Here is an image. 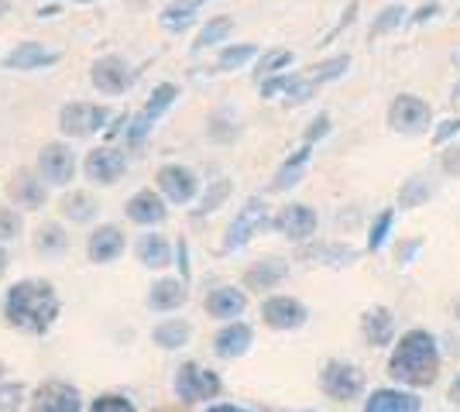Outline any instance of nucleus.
Here are the masks:
<instances>
[{"label": "nucleus", "mask_w": 460, "mask_h": 412, "mask_svg": "<svg viewBox=\"0 0 460 412\" xmlns=\"http://www.w3.org/2000/svg\"><path fill=\"white\" fill-rule=\"evenodd\" d=\"M220 374L210 372V368H203V364H196V361H186V364H179V372H175V395L182 399V402H210L220 395Z\"/></svg>", "instance_id": "3"}, {"label": "nucleus", "mask_w": 460, "mask_h": 412, "mask_svg": "<svg viewBox=\"0 0 460 412\" xmlns=\"http://www.w3.org/2000/svg\"><path fill=\"white\" fill-rule=\"evenodd\" d=\"M388 124L395 131H402V135H422L433 124V110H429L426 100L402 93V97H395V103L388 107Z\"/></svg>", "instance_id": "6"}, {"label": "nucleus", "mask_w": 460, "mask_h": 412, "mask_svg": "<svg viewBox=\"0 0 460 412\" xmlns=\"http://www.w3.org/2000/svg\"><path fill=\"white\" fill-rule=\"evenodd\" d=\"M286 275H288V265L282 261V258H261L258 265H251L248 272H244V285H248V289H258V293H265V289H275Z\"/></svg>", "instance_id": "19"}, {"label": "nucleus", "mask_w": 460, "mask_h": 412, "mask_svg": "<svg viewBox=\"0 0 460 412\" xmlns=\"http://www.w3.org/2000/svg\"><path fill=\"white\" fill-rule=\"evenodd\" d=\"M4 316L28 334H45L58 320V295L52 282H45V278L14 282L4 295Z\"/></svg>", "instance_id": "1"}, {"label": "nucleus", "mask_w": 460, "mask_h": 412, "mask_svg": "<svg viewBox=\"0 0 460 412\" xmlns=\"http://www.w3.org/2000/svg\"><path fill=\"white\" fill-rule=\"evenodd\" d=\"M454 131H460V120H447V127H443V131H437V141H447Z\"/></svg>", "instance_id": "46"}, {"label": "nucleus", "mask_w": 460, "mask_h": 412, "mask_svg": "<svg viewBox=\"0 0 460 412\" xmlns=\"http://www.w3.org/2000/svg\"><path fill=\"white\" fill-rule=\"evenodd\" d=\"M207 412H248V409H241V406H230V402H224V406H210Z\"/></svg>", "instance_id": "47"}, {"label": "nucleus", "mask_w": 460, "mask_h": 412, "mask_svg": "<svg viewBox=\"0 0 460 412\" xmlns=\"http://www.w3.org/2000/svg\"><path fill=\"white\" fill-rule=\"evenodd\" d=\"M402 14H405V7H399V4L385 7L382 14L375 18V24H371V39H378V35H385V31H392L395 24H402Z\"/></svg>", "instance_id": "39"}, {"label": "nucleus", "mask_w": 460, "mask_h": 412, "mask_svg": "<svg viewBox=\"0 0 460 412\" xmlns=\"http://www.w3.org/2000/svg\"><path fill=\"white\" fill-rule=\"evenodd\" d=\"M230 179H213L210 182V189L203 193V199H199V210H196V216H207V214H213L217 206H224V199L230 197Z\"/></svg>", "instance_id": "32"}, {"label": "nucleus", "mask_w": 460, "mask_h": 412, "mask_svg": "<svg viewBox=\"0 0 460 412\" xmlns=\"http://www.w3.org/2000/svg\"><path fill=\"white\" fill-rule=\"evenodd\" d=\"M111 120V110L103 103H66L58 110V131L66 137H90Z\"/></svg>", "instance_id": "4"}, {"label": "nucleus", "mask_w": 460, "mask_h": 412, "mask_svg": "<svg viewBox=\"0 0 460 412\" xmlns=\"http://www.w3.org/2000/svg\"><path fill=\"white\" fill-rule=\"evenodd\" d=\"M155 182H158V193L169 203H190L196 197V189H199V179L186 165H162L155 172Z\"/></svg>", "instance_id": "11"}, {"label": "nucleus", "mask_w": 460, "mask_h": 412, "mask_svg": "<svg viewBox=\"0 0 460 412\" xmlns=\"http://www.w3.org/2000/svg\"><path fill=\"white\" fill-rule=\"evenodd\" d=\"M306 412H313V409H306Z\"/></svg>", "instance_id": "50"}, {"label": "nucleus", "mask_w": 460, "mask_h": 412, "mask_svg": "<svg viewBox=\"0 0 460 412\" xmlns=\"http://www.w3.org/2000/svg\"><path fill=\"white\" fill-rule=\"evenodd\" d=\"M347 66H350V59H347V56H333V59L320 62V66H316V76H313V83H326V79L344 76Z\"/></svg>", "instance_id": "40"}, {"label": "nucleus", "mask_w": 460, "mask_h": 412, "mask_svg": "<svg viewBox=\"0 0 460 412\" xmlns=\"http://www.w3.org/2000/svg\"><path fill=\"white\" fill-rule=\"evenodd\" d=\"M175 97H179V86H175V83H158V86L152 90V97H148V103H145V110H141V118L155 124V120L172 107Z\"/></svg>", "instance_id": "28"}, {"label": "nucleus", "mask_w": 460, "mask_h": 412, "mask_svg": "<svg viewBox=\"0 0 460 412\" xmlns=\"http://www.w3.org/2000/svg\"><path fill=\"white\" fill-rule=\"evenodd\" d=\"M124 214L131 224H141V227H155L169 216V206H165V197H158L155 189H137L135 197L128 199Z\"/></svg>", "instance_id": "15"}, {"label": "nucleus", "mask_w": 460, "mask_h": 412, "mask_svg": "<svg viewBox=\"0 0 460 412\" xmlns=\"http://www.w3.org/2000/svg\"><path fill=\"white\" fill-rule=\"evenodd\" d=\"M135 251H137V261L148 265V268H165V265H172V248H169V241L162 234H141Z\"/></svg>", "instance_id": "24"}, {"label": "nucleus", "mask_w": 460, "mask_h": 412, "mask_svg": "<svg viewBox=\"0 0 460 412\" xmlns=\"http://www.w3.org/2000/svg\"><path fill=\"white\" fill-rule=\"evenodd\" d=\"M440 372V351H437V340L426 330H409V334L395 344L392 361H388V374L402 385H433Z\"/></svg>", "instance_id": "2"}, {"label": "nucleus", "mask_w": 460, "mask_h": 412, "mask_svg": "<svg viewBox=\"0 0 460 412\" xmlns=\"http://www.w3.org/2000/svg\"><path fill=\"white\" fill-rule=\"evenodd\" d=\"M254 56H258V48H254V45H227V48L220 52V59H217V69H224V73L241 69V66L251 62Z\"/></svg>", "instance_id": "33"}, {"label": "nucleus", "mask_w": 460, "mask_h": 412, "mask_svg": "<svg viewBox=\"0 0 460 412\" xmlns=\"http://www.w3.org/2000/svg\"><path fill=\"white\" fill-rule=\"evenodd\" d=\"M261 227H269V203L258 197H251L244 206H241V214L234 216V224L227 227V237H224V251H237V248H244L251 237L258 234Z\"/></svg>", "instance_id": "5"}, {"label": "nucleus", "mask_w": 460, "mask_h": 412, "mask_svg": "<svg viewBox=\"0 0 460 412\" xmlns=\"http://www.w3.org/2000/svg\"><path fill=\"white\" fill-rule=\"evenodd\" d=\"M306 306L292 295H271L261 306V320L269 323L271 330H299L306 323Z\"/></svg>", "instance_id": "13"}, {"label": "nucleus", "mask_w": 460, "mask_h": 412, "mask_svg": "<svg viewBox=\"0 0 460 412\" xmlns=\"http://www.w3.org/2000/svg\"><path fill=\"white\" fill-rule=\"evenodd\" d=\"M361 330H365V340L371 347H385V344H392V337H395V316L378 306V310L365 313Z\"/></svg>", "instance_id": "23"}, {"label": "nucleus", "mask_w": 460, "mask_h": 412, "mask_svg": "<svg viewBox=\"0 0 460 412\" xmlns=\"http://www.w3.org/2000/svg\"><path fill=\"white\" fill-rule=\"evenodd\" d=\"M190 323L186 320H165L152 330V340L165 351H175V347H186L190 344Z\"/></svg>", "instance_id": "26"}, {"label": "nucleus", "mask_w": 460, "mask_h": 412, "mask_svg": "<svg viewBox=\"0 0 460 412\" xmlns=\"http://www.w3.org/2000/svg\"><path fill=\"white\" fill-rule=\"evenodd\" d=\"M39 172L49 186H69L73 176H76V155H73V148L62 145V141L45 145L39 155Z\"/></svg>", "instance_id": "9"}, {"label": "nucleus", "mask_w": 460, "mask_h": 412, "mask_svg": "<svg viewBox=\"0 0 460 412\" xmlns=\"http://www.w3.org/2000/svg\"><path fill=\"white\" fill-rule=\"evenodd\" d=\"M450 399H454V402H460V374H457V381L450 385Z\"/></svg>", "instance_id": "48"}, {"label": "nucleus", "mask_w": 460, "mask_h": 412, "mask_svg": "<svg viewBox=\"0 0 460 412\" xmlns=\"http://www.w3.org/2000/svg\"><path fill=\"white\" fill-rule=\"evenodd\" d=\"M244 306H248V295L241 289H230V285H220L207 295V313L213 320H234V316L244 313Z\"/></svg>", "instance_id": "20"}, {"label": "nucleus", "mask_w": 460, "mask_h": 412, "mask_svg": "<svg viewBox=\"0 0 460 412\" xmlns=\"http://www.w3.org/2000/svg\"><path fill=\"white\" fill-rule=\"evenodd\" d=\"M7 272V251H4V248H0V275Z\"/></svg>", "instance_id": "49"}, {"label": "nucleus", "mask_w": 460, "mask_h": 412, "mask_svg": "<svg viewBox=\"0 0 460 412\" xmlns=\"http://www.w3.org/2000/svg\"><path fill=\"white\" fill-rule=\"evenodd\" d=\"M230 31H234V21L230 18H210L207 24H203V31H199V39H196L192 48H196V52H199V48H210V45L227 39Z\"/></svg>", "instance_id": "31"}, {"label": "nucleus", "mask_w": 460, "mask_h": 412, "mask_svg": "<svg viewBox=\"0 0 460 412\" xmlns=\"http://www.w3.org/2000/svg\"><path fill=\"white\" fill-rule=\"evenodd\" d=\"M186 299H190V293H186L182 278H158L148 289V306H152L155 313H175Z\"/></svg>", "instance_id": "18"}, {"label": "nucleus", "mask_w": 460, "mask_h": 412, "mask_svg": "<svg viewBox=\"0 0 460 412\" xmlns=\"http://www.w3.org/2000/svg\"><path fill=\"white\" fill-rule=\"evenodd\" d=\"M286 66H292V52H288V48H271V52H265L261 62H258V73H261V76H279Z\"/></svg>", "instance_id": "35"}, {"label": "nucleus", "mask_w": 460, "mask_h": 412, "mask_svg": "<svg viewBox=\"0 0 460 412\" xmlns=\"http://www.w3.org/2000/svg\"><path fill=\"white\" fill-rule=\"evenodd\" d=\"M443 172H447V176H460V148L443 152Z\"/></svg>", "instance_id": "45"}, {"label": "nucleus", "mask_w": 460, "mask_h": 412, "mask_svg": "<svg viewBox=\"0 0 460 412\" xmlns=\"http://www.w3.org/2000/svg\"><path fill=\"white\" fill-rule=\"evenodd\" d=\"M429 193H433V189H429V182L416 176V179H409V182L402 186V193H399V199H402L405 210H412V206H422V203L429 199Z\"/></svg>", "instance_id": "34"}, {"label": "nucleus", "mask_w": 460, "mask_h": 412, "mask_svg": "<svg viewBox=\"0 0 460 412\" xmlns=\"http://www.w3.org/2000/svg\"><path fill=\"white\" fill-rule=\"evenodd\" d=\"M309 155H313V145H303V148H299V152H296V155L288 158L286 165L275 172V182H271V189H279V193H282V189H292V186L303 179V172H306Z\"/></svg>", "instance_id": "25"}, {"label": "nucleus", "mask_w": 460, "mask_h": 412, "mask_svg": "<svg viewBox=\"0 0 460 412\" xmlns=\"http://www.w3.org/2000/svg\"><path fill=\"white\" fill-rule=\"evenodd\" d=\"M365 412H420V399L399 389H378L367 395Z\"/></svg>", "instance_id": "21"}, {"label": "nucleus", "mask_w": 460, "mask_h": 412, "mask_svg": "<svg viewBox=\"0 0 460 412\" xmlns=\"http://www.w3.org/2000/svg\"><path fill=\"white\" fill-rule=\"evenodd\" d=\"M86 412H137V409L128 395L107 392V395H100V399H93V406Z\"/></svg>", "instance_id": "37"}, {"label": "nucleus", "mask_w": 460, "mask_h": 412, "mask_svg": "<svg viewBox=\"0 0 460 412\" xmlns=\"http://www.w3.org/2000/svg\"><path fill=\"white\" fill-rule=\"evenodd\" d=\"M124 234H120V227H114V224H103V227H96L93 234H90V241H86V255H90V261H96V265H111L114 258L124 255Z\"/></svg>", "instance_id": "16"}, {"label": "nucleus", "mask_w": 460, "mask_h": 412, "mask_svg": "<svg viewBox=\"0 0 460 412\" xmlns=\"http://www.w3.org/2000/svg\"><path fill=\"white\" fill-rule=\"evenodd\" d=\"M45 197H49V193H45V186H41L39 179H31V176L18 179V199L24 206H41Z\"/></svg>", "instance_id": "36"}, {"label": "nucleus", "mask_w": 460, "mask_h": 412, "mask_svg": "<svg viewBox=\"0 0 460 412\" xmlns=\"http://www.w3.org/2000/svg\"><path fill=\"white\" fill-rule=\"evenodd\" d=\"M31 412H83V395L76 385L45 381L31 399Z\"/></svg>", "instance_id": "12"}, {"label": "nucleus", "mask_w": 460, "mask_h": 412, "mask_svg": "<svg viewBox=\"0 0 460 412\" xmlns=\"http://www.w3.org/2000/svg\"><path fill=\"white\" fill-rule=\"evenodd\" d=\"M96 210H100V203L93 197H86V193H69V197L62 199V214H66V220H73V224L93 220Z\"/></svg>", "instance_id": "29"}, {"label": "nucleus", "mask_w": 460, "mask_h": 412, "mask_svg": "<svg viewBox=\"0 0 460 412\" xmlns=\"http://www.w3.org/2000/svg\"><path fill=\"white\" fill-rule=\"evenodd\" d=\"M58 52L45 48L39 41H21L18 48H11L4 56V66L7 69H18V73H28V69H45V66H56Z\"/></svg>", "instance_id": "17"}, {"label": "nucleus", "mask_w": 460, "mask_h": 412, "mask_svg": "<svg viewBox=\"0 0 460 412\" xmlns=\"http://www.w3.org/2000/svg\"><path fill=\"white\" fill-rule=\"evenodd\" d=\"M392 220H395V214H392V210H382V214H378V220L371 224V234H367V248H371V251H382V248H385L388 231H392Z\"/></svg>", "instance_id": "38"}, {"label": "nucleus", "mask_w": 460, "mask_h": 412, "mask_svg": "<svg viewBox=\"0 0 460 412\" xmlns=\"http://www.w3.org/2000/svg\"><path fill=\"white\" fill-rule=\"evenodd\" d=\"M316 224L320 216L313 206L306 203H292V206H282V214L275 216V231L286 234L288 241H306V237L316 234Z\"/></svg>", "instance_id": "14"}, {"label": "nucleus", "mask_w": 460, "mask_h": 412, "mask_svg": "<svg viewBox=\"0 0 460 412\" xmlns=\"http://www.w3.org/2000/svg\"><path fill=\"white\" fill-rule=\"evenodd\" d=\"M296 83H299V76H271L265 79V86H261V97H279V93H292L296 90Z\"/></svg>", "instance_id": "42"}, {"label": "nucleus", "mask_w": 460, "mask_h": 412, "mask_svg": "<svg viewBox=\"0 0 460 412\" xmlns=\"http://www.w3.org/2000/svg\"><path fill=\"white\" fill-rule=\"evenodd\" d=\"M35 251L41 258L66 255L69 251V237H66V231L58 224H45V227H39V234H35Z\"/></svg>", "instance_id": "27"}, {"label": "nucleus", "mask_w": 460, "mask_h": 412, "mask_svg": "<svg viewBox=\"0 0 460 412\" xmlns=\"http://www.w3.org/2000/svg\"><path fill=\"white\" fill-rule=\"evenodd\" d=\"M199 4H207V0H175L165 7V14H162V24L169 28V31H182V28H190L192 14L199 11Z\"/></svg>", "instance_id": "30"}, {"label": "nucleus", "mask_w": 460, "mask_h": 412, "mask_svg": "<svg viewBox=\"0 0 460 412\" xmlns=\"http://www.w3.org/2000/svg\"><path fill=\"white\" fill-rule=\"evenodd\" d=\"M83 172H86V179L96 182V186H111V182H117V179L128 172V158H124V152L111 148V145H100V148H93V152L86 155Z\"/></svg>", "instance_id": "10"}, {"label": "nucleus", "mask_w": 460, "mask_h": 412, "mask_svg": "<svg viewBox=\"0 0 460 412\" xmlns=\"http://www.w3.org/2000/svg\"><path fill=\"white\" fill-rule=\"evenodd\" d=\"M248 347H251V327L248 323H237V320H230L227 327L213 337V351L220 354V357H241Z\"/></svg>", "instance_id": "22"}, {"label": "nucleus", "mask_w": 460, "mask_h": 412, "mask_svg": "<svg viewBox=\"0 0 460 412\" xmlns=\"http://www.w3.org/2000/svg\"><path fill=\"white\" fill-rule=\"evenodd\" d=\"M90 79H93V86L100 93H124V90H131V83H135V69H131V62L120 59V56H100L93 59L90 66Z\"/></svg>", "instance_id": "7"}, {"label": "nucleus", "mask_w": 460, "mask_h": 412, "mask_svg": "<svg viewBox=\"0 0 460 412\" xmlns=\"http://www.w3.org/2000/svg\"><path fill=\"white\" fill-rule=\"evenodd\" d=\"M21 227H24V220H21L18 210L4 206V210H0V241H14V237L21 234Z\"/></svg>", "instance_id": "41"}, {"label": "nucleus", "mask_w": 460, "mask_h": 412, "mask_svg": "<svg viewBox=\"0 0 460 412\" xmlns=\"http://www.w3.org/2000/svg\"><path fill=\"white\" fill-rule=\"evenodd\" d=\"M320 389H323L330 399L337 402H350L365 392V374L358 372L354 364H344V361H330L320 374Z\"/></svg>", "instance_id": "8"}, {"label": "nucleus", "mask_w": 460, "mask_h": 412, "mask_svg": "<svg viewBox=\"0 0 460 412\" xmlns=\"http://www.w3.org/2000/svg\"><path fill=\"white\" fill-rule=\"evenodd\" d=\"M326 131H330V118H326V114H320V118H316V120H313V124H309V131H306V145H313L316 137H323Z\"/></svg>", "instance_id": "44"}, {"label": "nucleus", "mask_w": 460, "mask_h": 412, "mask_svg": "<svg viewBox=\"0 0 460 412\" xmlns=\"http://www.w3.org/2000/svg\"><path fill=\"white\" fill-rule=\"evenodd\" d=\"M21 406V385H0V412H14Z\"/></svg>", "instance_id": "43"}]
</instances>
